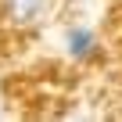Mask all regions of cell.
I'll return each instance as SVG.
<instances>
[{
    "label": "cell",
    "instance_id": "obj_1",
    "mask_svg": "<svg viewBox=\"0 0 122 122\" xmlns=\"http://www.w3.org/2000/svg\"><path fill=\"white\" fill-rule=\"evenodd\" d=\"M43 7H47V0H7V15H11L18 25H32V22H40Z\"/></svg>",
    "mask_w": 122,
    "mask_h": 122
},
{
    "label": "cell",
    "instance_id": "obj_2",
    "mask_svg": "<svg viewBox=\"0 0 122 122\" xmlns=\"http://www.w3.org/2000/svg\"><path fill=\"white\" fill-rule=\"evenodd\" d=\"M65 43H68V54L72 57H86V54H93V32L90 29H72L68 36H65Z\"/></svg>",
    "mask_w": 122,
    "mask_h": 122
}]
</instances>
